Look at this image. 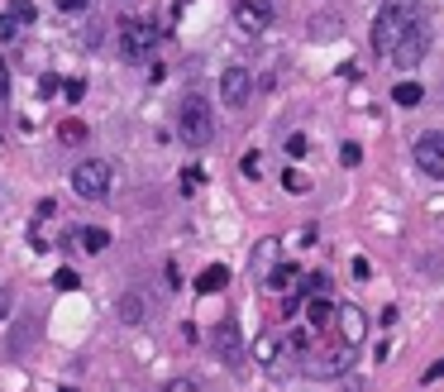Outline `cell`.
I'll return each instance as SVG.
<instances>
[{
    "label": "cell",
    "mask_w": 444,
    "mask_h": 392,
    "mask_svg": "<svg viewBox=\"0 0 444 392\" xmlns=\"http://www.w3.org/2000/svg\"><path fill=\"white\" fill-rule=\"evenodd\" d=\"M58 86H63L58 77H38V96H43V101H48V96H58Z\"/></svg>",
    "instance_id": "obj_29"
},
{
    "label": "cell",
    "mask_w": 444,
    "mask_h": 392,
    "mask_svg": "<svg viewBox=\"0 0 444 392\" xmlns=\"http://www.w3.org/2000/svg\"><path fill=\"white\" fill-rule=\"evenodd\" d=\"M72 239H81V249H86V253H100L105 244H110V235H105L100 225H86V230H77Z\"/></svg>",
    "instance_id": "obj_19"
},
{
    "label": "cell",
    "mask_w": 444,
    "mask_h": 392,
    "mask_svg": "<svg viewBox=\"0 0 444 392\" xmlns=\"http://www.w3.org/2000/svg\"><path fill=\"white\" fill-rule=\"evenodd\" d=\"M249 96H254V77H249V67H224L220 72V101L229 110H239V106H249Z\"/></svg>",
    "instance_id": "obj_8"
},
{
    "label": "cell",
    "mask_w": 444,
    "mask_h": 392,
    "mask_svg": "<svg viewBox=\"0 0 444 392\" xmlns=\"http://www.w3.org/2000/svg\"><path fill=\"white\" fill-rule=\"evenodd\" d=\"M286 154L301 158V154H306V134H286Z\"/></svg>",
    "instance_id": "obj_28"
},
{
    "label": "cell",
    "mask_w": 444,
    "mask_h": 392,
    "mask_svg": "<svg viewBox=\"0 0 444 392\" xmlns=\"http://www.w3.org/2000/svg\"><path fill=\"white\" fill-rule=\"evenodd\" d=\"M210 345H215V354H220L224 363H239V354H244V345H239V326L224 316L220 326L210 330Z\"/></svg>",
    "instance_id": "obj_11"
},
{
    "label": "cell",
    "mask_w": 444,
    "mask_h": 392,
    "mask_svg": "<svg viewBox=\"0 0 444 392\" xmlns=\"http://www.w3.org/2000/svg\"><path fill=\"white\" fill-rule=\"evenodd\" d=\"M58 10H63V15H81V10H86V0H58Z\"/></svg>",
    "instance_id": "obj_32"
},
{
    "label": "cell",
    "mask_w": 444,
    "mask_h": 392,
    "mask_svg": "<svg viewBox=\"0 0 444 392\" xmlns=\"http://www.w3.org/2000/svg\"><path fill=\"white\" fill-rule=\"evenodd\" d=\"M177 139L191 144V149H206L215 139V120H210V106L206 96H182V106H177Z\"/></svg>",
    "instance_id": "obj_2"
},
{
    "label": "cell",
    "mask_w": 444,
    "mask_h": 392,
    "mask_svg": "<svg viewBox=\"0 0 444 392\" xmlns=\"http://www.w3.org/2000/svg\"><path fill=\"white\" fill-rule=\"evenodd\" d=\"M430 39H435V29H430V19L420 15V19L411 24V29H406V39H401V44L392 48V63H397L401 72L420 67V63H425V53H430Z\"/></svg>",
    "instance_id": "obj_4"
},
{
    "label": "cell",
    "mask_w": 444,
    "mask_h": 392,
    "mask_svg": "<svg viewBox=\"0 0 444 392\" xmlns=\"http://www.w3.org/2000/svg\"><path fill=\"white\" fill-rule=\"evenodd\" d=\"M263 283H268L272 292H296V283H301V268H296V263H286V258H282V263L272 268V273L263 278Z\"/></svg>",
    "instance_id": "obj_13"
},
{
    "label": "cell",
    "mask_w": 444,
    "mask_h": 392,
    "mask_svg": "<svg viewBox=\"0 0 444 392\" xmlns=\"http://www.w3.org/2000/svg\"><path fill=\"white\" fill-rule=\"evenodd\" d=\"M234 24L244 34H263L272 24V5H268V0H239V5H234Z\"/></svg>",
    "instance_id": "obj_10"
},
{
    "label": "cell",
    "mask_w": 444,
    "mask_h": 392,
    "mask_svg": "<svg viewBox=\"0 0 444 392\" xmlns=\"http://www.w3.org/2000/svg\"><path fill=\"white\" fill-rule=\"evenodd\" d=\"M229 287V268L224 263H210L201 278H196V292H224Z\"/></svg>",
    "instance_id": "obj_15"
},
{
    "label": "cell",
    "mask_w": 444,
    "mask_h": 392,
    "mask_svg": "<svg viewBox=\"0 0 444 392\" xmlns=\"http://www.w3.org/2000/svg\"><path fill=\"white\" fill-rule=\"evenodd\" d=\"M277 253H282V244H277V239H263V244L254 249V273H258V278H268L272 268H277Z\"/></svg>",
    "instance_id": "obj_14"
},
{
    "label": "cell",
    "mask_w": 444,
    "mask_h": 392,
    "mask_svg": "<svg viewBox=\"0 0 444 392\" xmlns=\"http://www.w3.org/2000/svg\"><path fill=\"white\" fill-rule=\"evenodd\" d=\"M0 96H5V67H0Z\"/></svg>",
    "instance_id": "obj_36"
},
{
    "label": "cell",
    "mask_w": 444,
    "mask_h": 392,
    "mask_svg": "<svg viewBox=\"0 0 444 392\" xmlns=\"http://www.w3.org/2000/svg\"><path fill=\"white\" fill-rule=\"evenodd\" d=\"M53 283H58V292H72V287H81V278L72 273V268H58V273H53Z\"/></svg>",
    "instance_id": "obj_23"
},
{
    "label": "cell",
    "mask_w": 444,
    "mask_h": 392,
    "mask_svg": "<svg viewBox=\"0 0 444 392\" xmlns=\"http://www.w3.org/2000/svg\"><path fill=\"white\" fill-rule=\"evenodd\" d=\"M311 378H339V373H349L353 368V349L349 345H334V349H311L301 363Z\"/></svg>",
    "instance_id": "obj_6"
},
{
    "label": "cell",
    "mask_w": 444,
    "mask_h": 392,
    "mask_svg": "<svg viewBox=\"0 0 444 392\" xmlns=\"http://www.w3.org/2000/svg\"><path fill=\"white\" fill-rule=\"evenodd\" d=\"M5 15H15L19 24H29V19L38 15V10H33V0H10V10H5Z\"/></svg>",
    "instance_id": "obj_22"
},
{
    "label": "cell",
    "mask_w": 444,
    "mask_h": 392,
    "mask_svg": "<svg viewBox=\"0 0 444 392\" xmlns=\"http://www.w3.org/2000/svg\"><path fill=\"white\" fill-rule=\"evenodd\" d=\"M334 330H339V345L358 349L368 340V316L358 311V306H339V316H334Z\"/></svg>",
    "instance_id": "obj_9"
},
{
    "label": "cell",
    "mask_w": 444,
    "mask_h": 392,
    "mask_svg": "<svg viewBox=\"0 0 444 392\" xmlns=\"http://www.w3.org/2000/svg\"><path fill=\"white\" fill-rule=\"evenodd\" d=\"M440 378H444V359H440V363H430V368H425V383H440Z\"/></svg>",
    "instance_id": "obj_34"
},
{
    "label": "cell",
    "mask_w": 444,
    "mask_h": 392,
    "mask_svg": "<svg viewBox=\"0 0 444 392\" xmlns=\"http://www.w3.org/2000/svg\"><path fill=\"white\" fill-rule=\"evenodd\" d=\"M63 139H67V144H81V139H86V125H81V120L63 125Z\"/></svg>",
    "instance_id": "obj_27"
},
{
    "label": "cell",
    "mask_w": 444,
    "mask_h": 392,
    "mask_svg": "<svg viewBox=\"0 0 444 392\" xmlns=\"http://www.w3.org/2000/svg\"><path fill=\"white\" fill-rule=\"evenodd\" d=\"M162 392H201V388H196L191 378H172V383H167V388H162Z\"/></svg>",
    "instance_id": "obj_30"
},
{
    "label": "cell",
    "mask_w": 444,
    "mask_h": 392,
    "mask_svg": "<svg viewBox=\"0 0 444 392\" xmlns=\"http://www.w3.org/2000/svg\"><path fill=\"white\" fill-rule=\"evenodd\" d=\"M63 96H67V101H81V96H86V81H81V77L63 81Z\"/></svg>",
    "instance_id": "obj_26"
},
{
    "label": "cell",
    "mask_w": 444,
    "mask_h": 392,
    "mask_svg": "<svg viewBox=\"0 0 444 392\" xmlns=\"http://www.w3.org/2000/svg\"><path fill=\"white\" fill-rule=\"evenodd\" d=\"M282 187L286 191H306V187H311V177H306L301 168H286V173H282Z\"/></svg>",
    "instance_id": "obj_21"
},
{
    "label": "cell",
    "mask_w": 444,
    "mask_h": 392,
    "mask_svg": "<svg viewBox=\"0 0 444 392\" xmlns=\"http://www.w3.org/2000/svg\"><path fill=\"white\" fill-rule=\"evenodd\" d=\"M277 354H282L277 335H258V340H254V359L263 363V368H277Z\"/></svg>",
    "instance_id": "obj_16"
},
{
    "label": "cell",
    "mask_w": 444,
    "mask_h": 392,
    "mask_svg": "<svg viewBox=\"0 0 444 392\" xmlns=\"http://www.w3.org/2000/svg\"><path fill=\"white\" fill-rule=\"evenodd\" d=\"M58 392H77V388H58Z\"/></svg>",
    "instance_id": "obj_37"
},
{
    "label": "cell",
    "mask_w": 444,
    "mask_h": 392,
    "mask_svg": "<svg viewBox=\"0 0 444 392\" xmlns=\"http://www.w3.org/2000/svg\"><path fill=\"white\" fill-rule=\"evenodd\" d=\"M334 316H339V301L306 297V321H311V330H334Z\"/></svg>",
    "instance_id": "obj_12"
},
{
    "label": "cell",
    "mask_w": 444,
    "mask_h": 392,
    "mask_svg": "<svg viewBox=\"0 0 444 392\" xmlns=\"http://www.w3.org/2000/svg\"><path fill=\"white\" fill-rule=\"evenodd\" d=\"M72 191H77L81 201H105V191H110V163H100V158H86L72 168Z\"/></svg>",
    "instance_id": "obj_3"
},
{
    "label": "cell",
    "mask_w": 444,
    "mask_h": 392,
    "mask_svg": "<svg viewBox=\"0 0 444 392\" xmlns=\"http://www.w3.org/2000/svg\"><path fill=\"white\" fill-rule=\"evenodd\" d=\"M5 311H10V297H5V292H0V316H5Z\"/></svg>",
    "instance_id": "obj_35"
},
{
    "label": "cell",
    "mask_w": 444,
    "mask_h": 392,
    "mask_svg": "<svg viewBox=\"0 0 444 392\" xmlns=\"http://www.w3.org/2000/svg\"><path fill=\"white\" fill-rule=\"evenodd\" d=\"M415 19H420L415 0H387L378 10V19H373V48H378L382 58H392V48L406 39V29H411Z\"/></svg>",
    "instance_id": "obj_1"
},
{
    "label": "cell",
    "mask_w": 444,
    "mask_h": 392,
    "mask_svg": "<svg viewBox=\"0 0 444 392\" xmlns=\"http://www.w3.org/2000/svg\"><path fill=\"white\" fill-rule=\"evenodd\" d=\"M368 273H373V268H368V258H353V278H358V283H368Z\"/></svg>",
    "instance_id": "obj_33"
},
{
    "label": "cell",
    "mask_w": 444,
    "mask_h": 392,
    "mask_svg": "<svg viewBox=\"0 0 444 392\" xmlns=\"http://www.w3.org/2000/svg\"><path fill=\"white\" fill-rule=\"evenodd\" d=\"M339 158H344V168H358V163H363V149H358V144H344Z\"/></svg>",
    "instance_id": "obj_25"
},
{
    "label": "cell",
    "mask_w": 444,
    "mask_h": 392,
    "mask_svg": "<svg viewBox=\"0 0 444 392\" xmlns=\"http://www.w3.org/2000/svg\"><path fill=\"white\" fill-rule=\"evenodd\" d=\"M120 316H125L129 326H139V321H143V297H134V292H129V297L120 301Z\"/></svg>",
    "instance_id": "obj_20"
},
{
    "label": "cell",
    "mask_w": 444,
    "mask_h": 392,
    "mask_svg": "<svg viewBox=\"0 0 444 392\" xmlns=\"http://www.w3.org/2000/svg\"><path fill=\"white\" fill-rule=\"evenodd\" d=\"M420 96H425V86H420V81H397V86H392V101H397L401 110L420 106Z\"/></svg>",
    "instance_id": "obj_18"
},
{
    "label": "cell",
    "mask_w": 444,
    "mask_h": 392,
    "mask_svg": "<svg viewBox=\"0 0 444 392\" xmlns=\"http://www.w3.org/2000/svg\"><path fill=\"white\" fill-rule=\"evenodd\" d=\"M411 158H415V168H420L425 177L444 182V129H425V134L415 139Z\"/></svg>",
    "instance_id": "obj_7"
},
{
    "label": "cell",
    "mask_w": 444,
    "mask_h": 392,
    "mask_svg": "<svg viewBox=\"0 0 444 392\" xmlns=\"http://www.w3.org/2000/svg\"><path fill=\"white\" fill-rule=\"evenodd\" d=\"M296 292L301 297H330V273H301Z\"/></svg>",
    "instance_id": "obj_17"
},
{
    "label": "cell",
    "mask_w": 444,
    "mask_h": 392,
    "mask_svg": "<svg viewBox=\"0 0 444 392\" xmlns=\"http://www.w3.org/2000/svg\"><path fill=\"white\" fill-rule=\"evenodd\" d=\"M158 44V29L148 19H120V58L125 63H143Z\"/></svg>",
    "instance_id": "obj_5"
},
{
    "label": "cell",
    "mask_w": 444,
    "mask_h": 392,
    "mask_svg": "<svg viewBox=\"0 0 444 392\" xmlns=\"http://www.w3.org/2000/svg\"><path fill=\"white\" fill-rule=\"evenodd\" d=\"M239 168H244V177H258V154H244L239 158Z\"/></svg>",
    "instance_id": "obj_31"
},
{
    "label": "cell",
    "mask_w": 444,
    "mask_h": 392,
    "mask_svg": "<svg viewBox=\"0 0 444 392\" xmlns=\"http://www.w3.org/2000/svg\"><path fill=\"white\" fill-rule=\"evenodd\" d=\"M19 29H24V24H19L15 15H0V44H10V39H15Z\"/></svg>",
    "instance_id": "obj_24"
}]
</instances>
